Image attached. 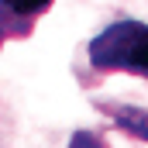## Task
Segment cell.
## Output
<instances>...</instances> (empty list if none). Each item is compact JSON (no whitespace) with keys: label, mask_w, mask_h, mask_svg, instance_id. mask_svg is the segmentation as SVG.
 <instances>
[{"label":"cell","mask_w":148,"mask_h":148,"mask_svg":"<svg viewBox=\"0 0 148 148\" xmlns=\"http://www.w3.org/2000/svg\"><path fill=\"white\" fill-rule=\"evenodd\" d=\"M90 66L97 73H131L148 79V24L114 21L90 41Z\"/></svg>","instance_id":"cell-1"},{"label":"cell","mask_w":148,"mask_h":148,"mask_svg":"<svg viewBox=\"0 0 148 148\" xmlns=\"http://www.w3.org/2000/svg\"><path fill=\"white\" fill-rule=\"evenodd\" d=\"M52 7V0H0V14H7L17 28H24L31 35V24L35 17H41L45 10Z\"/></svg>","instance_id":"cell-2"},{"label":"cell","mask_w":148,"mask_h":148,"mask_svg":"<svg viewBox=\"0 0 148 148\" xmlns=\"http://www.w3.org/2000/svg\"><path fill=\"white\" fill-rule=\"evenodd\" d=\"M107 114H114L117 124H124L131 134H138V138L148 141V110H138V107H110Z\"/></svg>","instance_id":"cell-3"}]
</instances>
